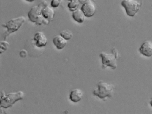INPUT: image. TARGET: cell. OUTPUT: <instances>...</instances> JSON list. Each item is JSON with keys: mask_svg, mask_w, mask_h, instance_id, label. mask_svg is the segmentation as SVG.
<instances>
[{"mask_svg": "<svg viewBox=\"0 0 152 114\" xmlns=\"http://www.w3.org/2000/svg\"><path fill=\"white\" fill-rule=\"evenodd\" d=\"M33 40L36 46L38 48L45 46L48 43V39L45 35L42 32L38 31L34 34Z\"/></svg>", "mask_w": 152, "mask_h": 114, "instance_id": "cell-8", "label": "cell"}, {"mask_svg": "<svg viewBox=\"0 0 152 114\" xmlns=\"http://www.w3.org/2000/svg\"><path fill=\"white\" fill-rule=\"evenodd\" d=\"M121 5L125 9L127 15L130 17L134 16L141 6L140 3L134 0H123Z\"/></svg>", "mask_w": 152, "mask_h": 114, "instance_id": "cell-5", "label": "cell"}, {"mask_svg": "<svg viewBox=\"0 0 152 114\" xmlns=\"http://www.w3.org/2000/svg\"><path fill=\"white\" fill-rule=\"evenodd\" d=\"M26 18L21 16L10 19L7 22L3 24V27L7 29L4 33V40H6L11 34L17 31L25 22Z\"/></svg>", "mask_w": 152, "mask_h": 114, "instance_id": "cell-1", "label": "cell"}, {"mask_svg": "<svg viewBox=\"0 0 152 114\" xmlns=\"http://www.w3.org/2000/svg\"><path fill=\"white\" fill-rule=\"evenodd\" d=\"M53 42L57 49H61L66 45L67 41L61 35H59L55 36L53 38Z\"/></svg>", "mask_w": 152, "mask_h": 114, "instance_id": "cell-11", "label": "cell"}, {"mask_svg": "<svg viewBox=\"0 0 152 114\" xmlns=\"http://www.w3.org/2000/svg\"></svg>", "mask_w": 152, "mask_h": 114, "instance_id": "cell-21", "label": "cell"}, {"mask_svg": "<svg viewBox=\"0 0 152 114\" xmlns=\"http://www.w3.org/2000/svg\"><path fill=\"white\" fill-rule=\"evenodd\" d=\"M72 16L75 21L79 23H83L86 17L81 10L79 9L72 12Z\"/></svg>", "mask_w": 152, "mask_h": 114, "instance_id": "cell-13", "label": "cell"}, {"mask_svg": "<svg viewBox=\"0 0 152 114\" xmlns=\"http://www.w3.org/2000/svg\"><path fill=\"white\" fill-rule=\"evenodd\" d=\"M67 7L69 10L73 12L78 9L79 3L78 0H68Z\"/></svg>", "mask_w": 152, "mask_h": 114, "instance_id": "cell-14", "label": "cell"}, {"mask_svg": "<svg viewBox=\"0 0 152 114\" xmlns=\"http://www.w3.org/2000/svg\"><path fill=\"white\" fill-rule=\"evenodd\" d=\"M140 52L142 55L150 57L152 55V43L150 41L144 42L139 49Z\"/></svg>", "mask_w": 152, "mask_h": 114, "instance_id": "cell-9", "label": "cell"}, {"mask_svg": "<svg viewBox=\"0 0 152 114\" xmlns=\"http://www.w3.org/2000/svg\"><path fill=\"white\" fill-rule=\"evenodd\" d=\"M19 54L21 57L24 58L27 56V52L26 50L25 49H22L20 51Z\"/></svg>", "mask_w": 152, "mask_h": 114, "instance_id": "cell-18", "label": "cell"}, {"mask_svg": "<svg viewBox=\"0 0 152 114\" xmlns=\"http://www.w3.org/2000/svg\"><path fill=\"white\" fill-rule=\"evenodd\" d=\"M98 88L94 90L93 92L94 95L101 99L111 96L114 88L113 84L100 81L98 83Z\"/></svg>", "mask_w": 152, "mask_h": 114, "instance_id": "cell-3", "label": "cell"}, {"mask_svg": "<svg viewBox=\"0 0 152 114\" xmlns=\"http://www.w3.org/2000/svg\"><path fill=\"white\" fill-rule=\"evenodd\" d=\"M61 0H52L50 3L51 7L53 8L58 7L60 5Z\"/></svg>", "mask_w": 152, "mask_h": 114, "instance_id": "cell-17", "label": "cell"}, {"mask_svg": "<svg viewBox=\"0 0 152 114\" xmlns=\"http://www.w3.org/2000/svg\"><path fill=\"white\" fill-rule=\"evenodd\" d=\"M48 5V2L44 0L41 1L38 6L41 9Z\"/></svg>", "mask_w": 152, "mask_h": 114, "instance_id": "cell-19", "label": "cell"}, {"mask_svg": "<svg viewBox=\"0 0 152 114\" xmlns=\"http://www.w3.org/2000/svg\"><path fill=\"white\" fill-rule=\"evenodd\" d=\"M82 96V93L79 89L76 88L72 90L69 95V99L73 102L76 103L80 100Z\"/></svg>", "mask_w": 152, "mask_h": 114, "instance_id": "cell-12", "label": "cell"}, {"mask_svg": "<svg viewBox=\"0 0 152 114\" xmlns=\"http://www.w3.org/2000/svg\"><path fill=\"white\" fill-rule=\"evenodd\" d=\"M112 54L103 52L100 53V56L102 59V67L104 68L109 66L112 69H115L117 67L116 58L118 57V53L114 48L112 49Z\"/></svg>", "mask_w": 152, "mask_h": 114, "instance_id": "cell-4", "label": "cell"}, {"mask_svg": "<svg viewBox=\"0 0 152 114\" xmlns=\"http://www.w3.org/2000/svg\"><path fill=\"white\" fill-rule=\"evenodd\" d=\"M10 46L9 43L6 40L0 41V54H2L7 51Z\"/></svg>", "mask_w": 152, "mask_h": 114, "instance_id": "cell-16", "label": "cell"}, {"mask_svg": "<svg viewBox=\"0 0 152 114\" xmlns=\"http://www.w3.org/2000/svg\"><path fill=\"white\" fill-rule=\"evenodd\" d=\"M25 0L26 1H27L28 2H32L34 1L35 0Z\"/></svg>", "mask_w": 152, "mask_h": 114, "instance_id": "cell-20", "label": "cell"}, {"mask_svg": "<svg viewBox=\"0 0 152 114\" xmlns=\"http://www.w3.org/2000/svg\"><path fill=\"white\" fill-rule=\"evenodd\" d=\"M60 35L67 40L71 39L73 35L72 32L68 29H65L62 30L60 33Z\"/></svg>", "mask_w": 152, "mask_h": 114, "instance_id": "cell-15", "label": "cell"}, {"mask_svg": "<svg viewBox=\"0 0 152 114\" xmlns=\"http://www.w3.org/2000/svg\"><path fill=\"white\" fill-rule=\"evenodd\" d=\"M24 93L21 91L9 93L7 95L2 93L0 98V107L7 108L12 106L16 101L22 100Z\"/></svg>", "mask_w": 152, "mask_h": 114, "instance_id": "cell-2", "label": "cell"}, {"mask_svg": "<svg viewBox=\"0 0 152 114\" xmlns=\"http://www.w3.org/2000/svg\"><path fill=\"white\" fill-rule=\"evenodd\" d=\"M80 9L83 13L85 17L89 18L93 16L94 14L96 8L94 4L88 1L83 4Z\"/></svg>", "mask_w": 152, "mask_h": 114, "instance_id": "cell-7", "label": "cell"}, {"mask_svg": "<svg viewBox=\"0 0 152 114\" xmlns=\"http://www.w3.org/2000/svg\"><path fill=\"white\" fill-rule=\"evenodd\" d=\"M42 9L38 5L33 6L28 13L29 20L37 25H40L42 24L44 18L41 13Z\"/></svg>", "mask_w": 152, "mask_h": 114, "instance_id": "cell-6", "label": "cell"}, {"mask_svg": "<svg viewBox=\"0 0 152 114\" xmlns=\"http://www.w3.org/2000/svg\"><path fill=\"white\" fill-rule=\"evenodd\" d=\"M42 15L43 17L49 21L53 20L55 12L53 8L48 5L43 8L41 10Z\"/></svg>", "mask_w": 152, "mask_h": 114, "instance_id": "cell-10", "label": "cell"}]
</instances>
